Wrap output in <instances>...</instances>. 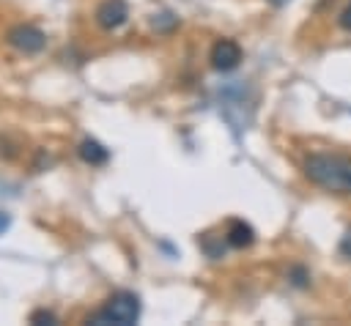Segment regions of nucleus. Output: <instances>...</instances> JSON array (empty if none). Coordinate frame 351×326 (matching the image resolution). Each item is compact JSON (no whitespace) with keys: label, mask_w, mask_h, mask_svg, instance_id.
<instances>
[{"label":"nucleus","mask_w":351,"mask_h":326,"mask_svg":"<svg viewBox=\"0 0 351 326\" xmlns=\"http://www.w3.org/2000/svg\"><path fill=\"white\" fill-rule=\"evenodd\" d=\"M310 184L332 195H351V156L346 153H310L302 164Z\"/></svg>","instance_id":"1"},{"label":"nucleus","mask_w":351,"mask_h":326,"mask_svg":"<svg viewBox=\"0 0 351 326\" xmlns=\"http://www.w3.org/2000/svg\"><path fill=\"white\" fill-rule=\"evenodd\" d=\"M140 318V296L132 290H118L107 299V304L88 318V323H115V326H132Z\"/></svg>","instance_id":"2"},{"label":"nucleus","mask_w":351,"mask_h":326,"mask_svg":"<svg viewBox=\"0 0 351 326\" xmlns=\"http://www.w3.org/2000/svg\"><path fill=\"white\" fill-rule=\"evenodd\" d=\"M8 44H11L14 49L25 52V55H36V52L44 49L47 36H44V30H38V27H33V25H16V27L8 30Z\"/></svg>","instance_id":"3"},{"label":"nucleus","mask_w":351,"mask_h":326,"mask_svg":"<svg viewBox=\"0 0 351 326\" xmlns=\"http://www.w3.org/2000/svg\"><path fill=\"white\" fill-rule=\"evenodd\" d=\"M241 63V47L233 38H219L211 47V66L217 71H233Z\"/></svg>","instance_id":"4"},{"label":"nucleus","mask_w":351,"mask_h":326,"mask_svg":"<svg viewBox=\"0 0 351 326\" xmlns=\"http://www.w3.org/2000/svg\"><path fill=\"white\" fill-rule=\"evenodd\" d=\"M126 19H129V8H126L123 0H104V3L96 8V22H99V27H104V30H115V27H121Z\"/></svg>","instance_id":"5"},{"label":"nucleus","mask_w":351,"mask_h":326,"mask_svg":"<svg viewBox=\"0 0 351 326\" xmlns=\"http://www.w3.org/2000/svg\"><path fill=\"white\" fill-rule=\"evenodd\" d=\"M225 238H228V244H230L233 249H244V247H250V244L255 241V230H252L244 219H233V222L228 225V230H225Z\"/></svg>","instance_id":"6"},{"label":"nucleus","mask_w":351,"mask_h":326,"mask_svg":"<svg viewBox=\"0 0 351 326\" xmlns=\"http://www.w3.org/2000/svg\"><path fill=\"white\" fill-rule=\"evenodd\" d=\"M77 153H80V159H82V162H88V164H104V162L110 159V151H107L99 140H90V137L80 142Z\"/></svg>","instance_id":"7"},{"label":"nucleus","mask_w":351,"mask_h":326,"mask_svg":"<svg viewBox=\"0 0 351 326\" xmlns=\"http://www.w3.org/2000/svg\"><path fill=\"white\" fill-rule=\"evenodd\" d=\"M197 244H200V249H203L208 258H214V260L225 255V247H230L225 236H214V233H203V236L197 238Z\"/></svg>","instance_id":"8"},{"label":"nucleus","mask_w":351,"mask_h":326,"mask_svg":"<svg viewBox=\"0 0 351 326\" xmlns=\"http://www.w3.org/2000/svg\"><path fill=\"white\" fill-rule=\"evenodd\" d=\"M30 323H58V318H55V312H49V310H36V312L30 315Z\"/></svg>","instance_id":"9"},{"label":"nucleus","mask_w":351,"mask_h":326,"mask_svg":"<svg viewBox=\"0 0 351 326\" xmlns=\"http://www.w3.org/2000/svg\"><path fill=\"white\" fill-rule=\"evenodd\" d=\"M340 255L346 260H351V230H346V236L340 238Z\"/></svg>","instance_id":"10"},{"label":"nucleus","mask_w":351,"mask_h":326,"mask_svg":"<svg viewBox=\"0 0 351 326\" xmlns=\"http://www.w3.org/2000/svg\"><path fill=\"white\" fill-rule=\"evenodd\" d=\"M337 22H340V27H343V30H351V3L340 11V19H337Z\"/></svg>","instance_id":"11"},{"label":"nucleus","mask_w":351,"mask_h":326,"mask_svg":"<svg viewBox=\"0 0 351 326\" xmlns=\"http://www.w3.org/2000/svg\"><path fill=\"white\" fill-rule=\"evenodd\" d=\"M8 225H11V216H8V214H3V211H0V236H3V233H5V230H8Z\"/></svg>","instance_id":"12"},{"label":"nucleus","mask_w":351,"mask_h":326,"mask_svg":"<svg viewBox=\"0 0 351 326\" xmlns=\"http://www.w3.org/2000/svg\"><path fill=\"white\" fill-rule=\"evenodd\" d=\"M269 3H271V5H274V8H282V5H288V3H291V0H269Z\"/></svg>","instance_id":"13"}]
</instances>
